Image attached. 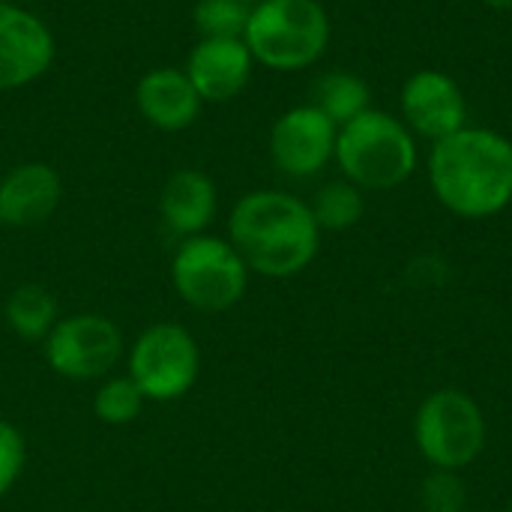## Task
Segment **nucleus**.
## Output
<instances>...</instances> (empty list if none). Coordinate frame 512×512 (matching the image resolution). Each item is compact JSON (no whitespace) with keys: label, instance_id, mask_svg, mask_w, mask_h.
Wrapping results in <instances>:
<instances>
[{"label":"nucleus","instance_id":"nucleus-1","mask_svg":"<svg viewBox=\"0 0 512 512\" xmlns=\"http://www.w3.org/2000/svg\"><path fill=\"white\" fill-rule=\"evenodd\" d=\"M429 186L462 219H489L512 204V141L489 126H465L429 150Z\"/></svg>","mask_w":512,"mask_h":512},{"label":"nucleus","instance_id":"nucleus-2","mask_svg":"<svg viewBox=\"0 0 512 512\" xmlns=\"http://www.w3.org/2000/svg\"><path fill=\"white\" fill-rule=\"evenodd\" d=\"M228 240L249 273L288 279L303 273L321 246V228L312 207L282 189H255L243 195L228 216Z\"/></svg>","mask_w":512,"mask_h":512},{"label":"nucleus","instance_id":"nucleus-3","mask_svg":"<svg viewBox=\"0 0 512 512\" xmlns=\"http://www.w3.org/2000/svg\"><path fill=\"white\" fill-rule=\"evenodd\" d=\"M333 159L354 186L387 192L414 177L420 150L417 135L402 123V117L384 108H369L339 126Z\"/></svg>","mask_w":512,"mask_h":512},{"label":"nucleus","instance_id":"nucleus-4","mask_svg":"<svg viewBox=\"0 0 512 512\" xmlns=\"http://www.w3.org/2000/svg\"><path fill=\"white\" fill-rule=\"evenodd\" d=\"M333 36L330 12L321 0H258L249 12L243 42L255 63L273 72L315 66Z\"/></svg>","mask_w":512,"mask_h":512},{"label":"nucleus","instance_id":"nucleus-5","mask_svg":"<svg viewBox=\"0 0 512 512\" xmlns=\"http://www.w3.org/2000/svg\"><path fill=\"white\" fill-rule=\"evenodd\" d=\"M171 282L180 300L198 312H225L249 288V267L228 237H186L171 258Z\"/></svg>","mask_w":512,"mask_h":512},{"label":"nucleus","instance_id":"nucleus-6","mask_svg":"<svg viewBox=\"0 0 512 512\" xmlns=\"http://www.w3.org/2000/svg\"><path fill=\"white\" fill-rule=\"evenodd\" d=\"M414 438L429 465L438 471H462L486 447V420L468 393L438 390L420 405Z\"/></svg>","mask_w":512,"mask_h":512},{"label":"nucleus","instance_id":"nucleus-7","mask_svg":"<svg viewBox=\"0 0 512 512\" xmlns=\"http://www.w3.org/2000/svg\"><path fill=\"white\" fill-rule=\"evenodd\" d=\"M201 372V351L195 336L180 324L147 327L129 351V378L147 402L183 399Z\"/></svg>","mask_w":512,"mask_h":512},{"label":"nucleus","instance_id":"nucleus-8","mask_svg":"<svg viewBox=\"0 0 512 512\" xmlns=\"http://www.w3.org/2000/svg\"><path fill=\"white\" fill-rule=\"evenodd\" d=\"M123 357L120 327L96 312H81L60 318L45 336L48 366L69 381L105 378Z\"/></svg>","mask_w":512,"mask_h":512},{"label":"nucleus","instance_id":"nucleus-9","mask_svg":"<svg viewBox=\"0 0 512 512\" xmlns=\"http://www.w3.org/2000/svg\"><path fill=\"white\" fill-rule=\"evenodd\" d=\"M339 126L312 102L294 105L270 126V159L288 177H315L336 156Z\"/></svg>","mask_w":512,"mask_h":512},{"label":"nucleus","instance_id":"nucleus-10","mask_svg":"<svg viewBox=\"0 0 512 512\" xmlns=\"http://www.w3.org/2000/svg\"><path fill=\"white\" fill-rule=\"evenodd\" d=\"M57 54L51 27L30 9L0 0V93L39 81Z\"/></svg>","mask_w":512,"mask_h":512},{"label":"nucleus","instance_id":"nucleus-11","mask_svg":"<svg viewBox=\"0 0 512 512\" xmlns=\"http://www.w3.org/2000/svg\"><path fill=\"white\" fill-rule=\"evenodd\" d=\"M399 108L402 123L432 144L468 126L465 90L453 75L441 69H417L408 75L402 84Z\"/></svg>","mask_w":512,"mask_h":512},{"label":"nucleus","instance_id":"nucleus-12","mask_svg":"<svg viewBox=\"0 0 512 512\" xmlns=\"http://www.w3.org/2000/svg\"><path fill=\"white\" fill-rule=\"evenodd\" d=\"M183 69L201 102L222 105L249 87L255 57L240 36H201L192 45Z\"/></svg>","mask_w":512,"mask_h":512},{"label":"nucleus","instance_id":"nucleus-13","mask_svg":"<svg viewBox=\"0 0 512 512\" xmlns=\"http://www.w3.org/2000/svg\"><path fill=\"white\" fill-rule=\"evenodd\" d=\"M201 96L192 87L186 69L156 66L135 84V108L159 132H183L201 114Z\"/></svg>","mask_w":512,"mask_h":512},{"label":"nucleus","instance_id":"nucleus-14","mask_svg":"<svg viewBox=\"0 0 512 512\" xmlns=\"http://www.w3.org/2000/svg\"><path fill=\"white\" fill-rule=\"evenodd\" d=\"M63 198V180L48 162H21L0 180V222L30 228L54 216Z\"/></svg>","mask_w":512,"mask_h":512},{"label":"nucleus","instance_id":"nucleus-15","mask_svg":"<svg viewBox=\"0 0 512 512\" xmlns=\"http://www.w3.org/2000/svg\"><path fill=\"white\" fill-rule=\"evenodd\" d=\"M216 207H219L216 183L198 168L174 171L159 192V216L165 228L183 240L195 234H207V225L213 222Z\"/></svg>","mask_w":512,"mask_h":512},{"label":"nucleus","instance_id":"nucleus-16","mask_svg":"<svg viewBox=\"0 0 512 512\" xmlns=\"http://www.w3.org/2000/svg\"><path fill=\"white\" fill-rule=\"evenodd\" d=\"M312 105L318 111H324L336 126L351 123L354 117H360L363 111L372 108V90L369 84L345 69H333L324 72L315 87H312Z\"/></svg>","mask_w":512,"mask_h":512},{"label":"nucleus","instance_id":"nucleus-17","mask_svg":"<svg viewBox=\"0 0 512 512\" xmlns=\"http://www.w3.org/2000/svg\"><path fill=\"white\" fill-rule=\"evenodd\" d=\"M3 312H6V324L12 327V333L21 339H30V342H39V339L45 342V336L60 321L57 300L42 285H18L9 294Z\"/></svg>","mask_w":512,"mask_h":512},{"label":"nucleus","instance_id":"nucleus-18","mask_svg":"<svg viewBox=\"0 0 512 512\" xmlns=\"http://www.w3.org/2000/svg\"><path fill=\"white\" fill-rule=\"evenodd\" d=\"M309 207H312V216L321 231H348L363 219L366 198H363L360 186H354L351 180L342 177V180L324 183Z\"/></svg>","mask_w":512,"mask_h":512},{"label":"nucleus","instance_id":"nucleus-19","mask_svg":"<svg viewBox=\"0 0 512 512\" xmlns=\"http://www.w3.org/2000/svg\"><path fill=\"white\" fill-rule=\"evenodd\" d=\"M144 393L138 390V384L129 375H114L108 378L96 396H93V414L105 423V426H126L132 423L141 408H144Z\"/></svg>","mask_w":512,"mask_h":512},{"label":"nucleus","instance_id":"nucleus-20","mask_svg":"<svg viewBox=\"0 0 512 512\" xmlns=\"http://www.w3.org/2000/svg\"><path fill=\"white\" fill-rule=\"evenodd\" d=\"M252 6L246 0H198L195 3V27L198 36H240L246 30Z\"/></svg>","mask_w":512,"mask_h":512},{"label":"nucleus","instance_id":"nucleus-21","mask_svg":"<svg viewBox=\"0 0 512 512\" xmlns=\"http://www.w3.org/2000/svg\"><path fill=\"white\" fill-rule=\"evenodd\" d=\"M420 507H423V512H465V507H468V489H465L459 471H438L435 468L423 480Z\"/></svg>","mask_w":512,"mask_h":512},{"label":"nucleus","instance_id":"nucleus-22","mask_svg":"<svg viewBox=\"0 0 512 512\" xmlns=\"http://www.w3.org/2000/svg\"><path fill=\"white\" fill-rule=\"evenodd\" d=\"M24 462H27V444L21 429L12 426L9 420H0V501L18 483Z\"/></svg>","mask_w":512,"mask_h":512},{"label":"nucleus","instance_id":"nucleus-23","mask_svg":"<svg viewBox=\"0 0 512 512\" xmlns=\"http://www.w3.org/2000/svg\"><path fill=\"white\" fill-rule=\"evenodd\" d=\"M483 3L498 9V12H512V0H483Z\"/></svg>","mask_w":512,"mask_h":512},{"label":"nucleus","instance_id":"nucleus-24","mask_svg":"<svg viewBox=\"0 0 512 512\" xmlns=\"http://www.w3.org/2000/svg\"><path fill=\"white\" fill-rule=\"evenodd\" d=\"M510 512H512V504H510Z\"/></svg>","mask_w":512,"mask_h":512}]
</instances>
